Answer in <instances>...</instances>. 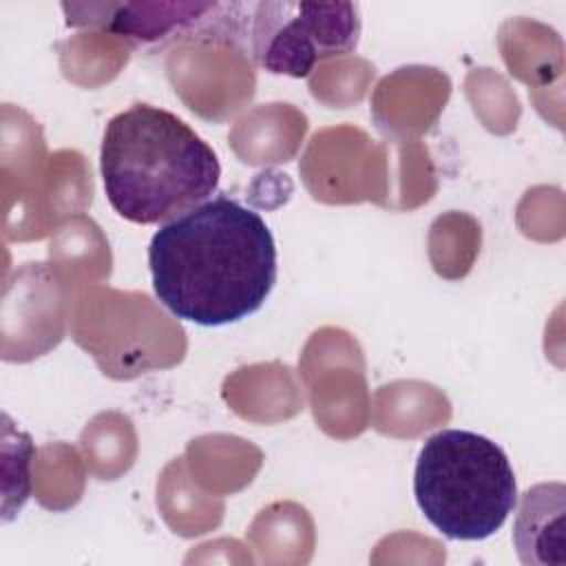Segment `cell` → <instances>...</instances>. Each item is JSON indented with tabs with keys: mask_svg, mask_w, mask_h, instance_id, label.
<instances>
[{
	"mask_svg": "<svg viewBox=\"0 0 566 566\" xmlns=\"http://www.w3.org/2000/svg\"><path fill=\"white\" fill-rule=\"evenodd\" d=\"M413 497L444 537L480 542L497 533L513 513L517 484L497 442L467 429H442L418 451Z\"/></svg>",
	"mask_w": 566,
	"mask_h": 566,
	"instance_id": "3",
	"label": "cell"
},
{
	"mask_svg": "<svg viewBox=\"0 0 566 566\" xmlns=\"http://www.w3.org/2000/svg\"><path fill=\"white\" fill-rule=\"evenodd\" d=\"M234 4L217 2H126L106 7V27L144 49H161L179 40H230L239 33V18H228Z\"/></svg>",
	"mask_w": 566,
	"mask_h": 566,
	"instance_id": "5",
	"label": "cell"
},
{
	"mask_svg": "<svg viewBox=\"0 0 566 566\" xmlns=\"http://www.w3.org/2000/svg\"><path fill=\"white\" fill-rule=\"evenodd\" d=\"M360 27V9L354 2H256L250 24L252 55L268 73L301 80L318 62L352 53Z\"/></svg>",
	"mask_w": 566,
	"mask_h": 566,
	"instance_id": "4",
	"label": "cell"
},
{
	"mask_svg": "<svg viewBox=\"0 0 566 566\" xmlns=\"http://www.w3.org/2000/svg\"><path fill=\"white\" fill-rule=\"evenodd\" d=\"M148 268L153 292L172 316L221 327L268 301L279 270L276 243L256 210L217 195L153 234Z\"/></svg>",
	"mask_w": 566,
	"mask_h": 566,
	"instance_id": "1",
	"label": "cell"
},
{
	"mask_svg": "<svg viewBox=\"0 0 566 566\" xmlns=\"http://www.w3.org/2000/svg\"><path fill=\"white\" fill-rule=\"evenodd\" d=\"M99 172L108 203L133 223H166L208 201L219 186L217 153L181 117L133 104L104 128Z\"/></svg>",
	"mask_w": 566,
	"mask_h": 566,
	"instance_id": "2",
	"label": "cell"
},
{
	"mask_svg": "<svg viewBox=\"0 0 566 566\" xmlns=\"http://www.w3.org/2000/svg\"><path fill=\"white\" fill-rule=\"evenodd\" d=\"M513 546L526 566L566 564V486L562 482H542L522 495L513 522Z\"/></svg>",
	"mask_w": 566,
	"mask_h": 566,
	"instance_id": "6",
	"label": "cell"
}]
</instances>
